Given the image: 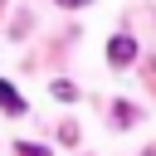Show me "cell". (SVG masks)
I'll use <instances>...</instances> for the list:
<instances>
[{
	"label": "cell",
	"mask_w": 156,
	"mask_h": 156,
	"mask_svg": "<svg viewBox=\"0 0 156 156\" xmlns=\"http://www.w3.org/2000/svg\"><path fill=\"white\" fill-rule=\"evenodd\" d=\"M107 58H112V68H127V63L136 58V39H132V34H112V39H107Z\"/></svg>",
	"instance_id": "6da1fadb"
},
{
	"label": "cell",
	"mask_w": 156,
	"mask_h": 156,
	"mask_svg": "<svg viewBox=\"0 0 156 156\" xmlns=\"http://www.w3.org/2000/svg\"><path fill=\"white\" fill-rule=\"evenodd\" d=\"M15 156H49V146H34V141H20Z\"/></svg>",
	"instance_id": "277c9868"
},
{
	"label": "cell",
	"mask_w": 156,
	"mask_h": 156,
	"mask_svg": "<svg viewBox=\"0 0 156 156\" xmlns=\"http://www.w3.org/2000/svg\"><path fill=\"white\" fill-rule=\"evenodd\" d=\"M58 5H68V10H78V5H88V0H58Z\"/></svg>",
	"instance_id": "8992f818"
},
{
	"label": "cell",
	"mask_w": 156,
	"mask_h": 156,
	"mask_svg": "<svg viewBox=\"0 0 156 156\" xmlns=\"http://www.w3.org/2000/svg\"><path fill=\"white\" fill-rule=\"evenodd\" d=\"M54 98H63V102H73V98H78V88H73V83H54Z\"/></svg>",
	"instance_id": "5b68a950"
},
{
	"label": "cell",
	"mask_w": 156,
	"mask_h": 156,
	"mask_svg": "<svg viewBox=\"0 0 156 156\" xmlns=\"http://www.w3.org/2000/svg\"><path fill=\"white\" fill-rule=\"evenodd\" d=\"M0 107H5V112H10V117H20V112H24V107H29V102H24V98H20V93H15V88H10V83H5V78H0Z\"/></svg>",
	"instance_id": "7a4b0ae2"
},
{
	"label": "cell",
	"mask_w": 156,
	"mask_h": 156,
	"mask_svg": "<svg viewBox=\"0 0 156 156\" xmlns=\"http://www.w3.org/2000/svg\"><path fill=\"white\" fill-rule=\"evenodd\" d=\"M146 156H156V151H146Z\"/></svg>",
	"instance_id": "52a82bcc"
},
{
	"label": "cell",
	"mask_w": 156,
	"mask_h": 156,
	"mask_svg": "<svg viewBox=\"0 0 156 156\" xmlns=\"http://www.w3.org/2000/svg\"><path fill=\"white\" fill-rule=\"evenodd\" d=\"M112 117H117V127H127L136 112H132V102H117V107H112Z\"/></svg>",
	"instance_id": "3957f363"
}]
</instances>
